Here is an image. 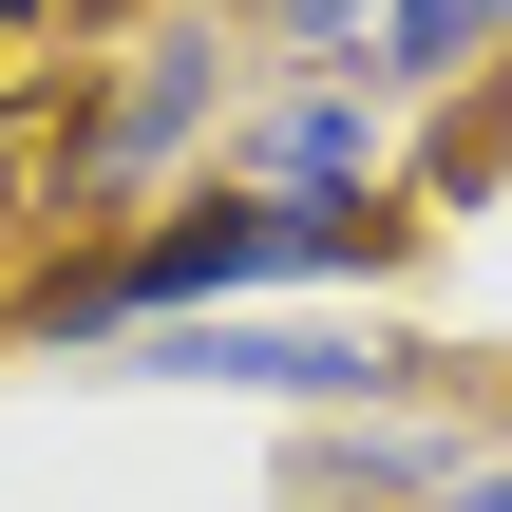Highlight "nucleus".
<instances>
[{"instance_id":"4","label":"nucleus","mask_w":512,"mask_h":512,"mask_svg":"<svg viewBox=\"0 0 512 512\" xmlns=\"http://www.w3.org/2000/svg\"><path fill=\"white\" fill-rule=\"evenodd\" d=\"M228 190H399V95L380 76H285L228 114Z\"/></svg>"},{"instance_id":"1","label":"nucleus","mask_w":512,"mask_h":512,"mask_svg":"<svg viewBox=\"0 0 512 512\" xmlns=\"http://www.w3.org/2000/svg\"><path fill=\"white\" fill-rule=\"evenodd\" d=\"M361 266H399V190H171V209H133L95 266H57L19 323L38 342H76V361H114V342H152V323H209V304H285V285H361Z\"/></svg>"},{"instance_id":"2","label":"nucleus","mask_w":512,"mask_h":512,"mask_svg":"<svg viewBox=\"0 0 512 512\" xmlns=\"http://www.w3.org/2000/svg\"><path fill=\"white\" fill-rule=\"evenodd\" d=\"M228 114H247V19H152L95 76V114L57 133V209H171V190H209Z\"/></svg>"},{"instance_id":"5","label":"nucleus","mask_w":512,"mask_h":512,"mask_svg":"<svg viewBox=\"0 0 512 512\" xmlns=\"http://www.w3.org/2000/svg\"><path fill=\"white\" fill-rule=\"evenodd\" d=\"M475 57H512V0H380V38H361L380 95H437V76H475Z\"/></svg>"},{"instance_id":"3","label":"nucleus","mask_w":512,"mask_h":512,"mask_svg":"<svg viewBox=\"0 0 512 512\" xmlns=\"http://www.w3.org/2000/svg\"><path fill=\"white\" fill-rule=\"evenodd\" d=\"M114 380H171V399H285V418H399V399H418V342H380V323H266V304H209V323L114 342Z\"/></svg>"},{"instance_id":"7","label":"nucleus","mask_w":512,"mask_h":512,"mask_svg":"<svg viewBox=\"0 0 512 512\" xmlns=\"http://www.w3.org/2000/svg\"><path fill=\"white\" fill-rule=\"evenodd\" d=\"M209 19H266V0H209Z\"/></svg>"},{"instance_id":"6","label":"nucleus","mask_w":512,"mask_h":512,"mask_svg":"<svg viewBox=\"0 0 512 512\" xmlns=\"http://www.w3.org/2000/svg\"><path fill=\"white\" fill-rule=\"evenodd\" d=\"M437 512H512V437H475V456L437 475Z\"/></svg>"}]
</instances>
